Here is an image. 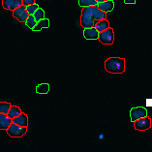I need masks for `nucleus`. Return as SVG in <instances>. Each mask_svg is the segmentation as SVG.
Instances as JSON below:
<instances>
[{
  "label": "nucleus",
  "instance_id": "1",
  "mask_svg": "<svg viewBox=\"0 0 152 152\" xmlns=\"http://www.w3.org/2000/svg\"><path fill=\"white\" fill-rule=\"evenodd\" d=\"M107 18V13L100 10L97 5L83 7L80 16V25L83 28L92 27L99 20H105Z\"/></svg>",
  "mask_w": 152,
  "mask_h": 152
},
{
  "label": "nucleus",
  "instance_id": "2",
  "mask_svg": "<svg viewBox=\"0 0 152 152\" xmlns=\"http://www.w3.org/2000/svg\"><path fill=\"white\" fill-rule=\"evenodd\" d=\"M105 69L112 74H122L125 71V59L120 57H110L105 61Z\"/></svg>",
  "mask_w": 152,
  "mask_h": 152
},
{
  "label": "nucleus",
  "instance_id": "3",
  "mask_svg": "<svg viewBox=\"0 0 152 152\" xmlns=\"http://www.w3.org/2000/svg\"><path fill=\"white\" fill-rule=\"evenodd\" d=\"M27 132V127H23V126L17 125L15 123H11L10 126L7 129V133L12 138H21L23 137Z\"/></svg>",
  "mask_w": 152,
  "mask_h": 152
},
{
  "label": "nucleus",
  "instance_id": "4",
  "mask_svg": "<svg viewBox=\"0 0 152 152\" xmlns=\"http://www.w3.org/2000/svg\"><path fill=\"white\" fill-rule=\"evenodd\" d=\"M98 40L103 45H113L114 41V32L113 28H107L106 30L99 32Z\"/></svg>",
  "mask_w": 152,
  "mask_h": 152
},
{
  "label": "nucleus",
  "instance_id": "5",
  "mask_svg": "<svg viewBox=\"0 0 152 152\" xmlns=\"http://www.w3.org/2000/svg\"><path fill=\"white\" fill-rule=\"evenodd\" d=\"M148 116L147 110L145 107H133L130 110V118H131V121L134 122L136 120L140 119V118Z\"/></svg>",
  "mask_w": 152,
  "mask_h": 152
},
{
  "label": "nucleus",
  "instance_id": "6",
  "mask_svg": "<svg viewBox=\"0 0 152 152\" xmlns=\"http://www.w3.org/2000/svg\"><path fill=\"white\" fill-rule=\"evenodd\" d=\"M134 127L136 130H139V131H145V130L150 129L151 119L148 116L140 118V119L134 121Z\"/></svg>",
  "mask_w": 152,
  "mask_h": 152
},
{
  "label": "nucleus",
  "instance_id": "7",
  "mask_svg": "<svg viewBox=\"0 0 152 152\" xmlns=\"http://www.w3.org/2000/svg\"><path fill=\"white\" fill-rule=\"evenodd\" d=\"M13 17L16 18L20 23H25V20H26V18L28 17V13L26 11V8H25V6L20 5V6H18V8L15 9L13 11Z\"/></svg>",
  "mask_w": 152,
  "mask_h": 152
},
{
  "label": "nucleus",
  "instance_id": "8",
  "mask_svg": "<svg viewBox=\"0 0 152 152\" xmlns=\"http://www.w3.org/2000/svg\"><path fill=\"white\" fill-rule=\"evenodd\" d=\"M20 5H23V0H2L3 8L9 11H14Z\"/></svg>",
  "mask_w": 152,
  "mask_h": 152
},
{
  "label": "nucleus",
  "instance_id": "9",
  "mask_svg": "<svg viewBox=\"0 0 152 152\" xmlns=\"http://www.w3.org/2000/svg\"><path fill=\"white\" fill-rule=\"evenodd\" d=\"M83 36H84V38L86 40H98L99 31L94 26L84 28Z\"/></svg>",
  "mask_w": 152,
  "mask_h": 152
},
{
  "label": "nucleus",
  "instance_id": "10",
  "mask_svg": "<svg viewBox=\"0 0 152 152\" xmlns=\"http://www.w3.org/2000/svg\"><path fill=\"white\" fill-rule=\"evenodd\" d=\"M97 7L105 13L112 12L114 8V2L113 0H105V1H103V2H98Z\"/></svg>",
  "mask_w": 152,
  "mask_h": 152
},
{
  "label": "nucleus",
  "instance_id": "11",
  "mask_svg": "<svg viewBox=\"0 0 152 152\" xmlns=\"http://www.w3.org/2000/svg\"><path fill=\"white\" fill-rule=\"evenodd\" d=\"M12 122L15 124H17V125L23 126V127H27L28 126V117L25 113H21L18 116L13 118Z\"/></svg>",
  "mask_w": 152,
  "mask_h": 152
},
{
  "label": "nucleus",
  "instance_id": "12",
  "mask_svg": "<svg viewBox=\"0 0 152 152\" xmlns=\"http://www.w3.org/2000/svg\"><path fill=\"white\" fill-rule=\"evenodd\" d=\"M11 123L12 119L7 114L0 113V130H7Z\"/></svg>",
  "mask_w": 152,
  "mask_h": 152
},
{
  "label": "nucleus",
  "instance_id": "13",
  "mask_svg": "<svg viewBox=\"0 0 152 152\" xmlns=\"http://www.w3.org/2000/svg\"><path fill=\"white\" fill-rule=\"evenodd\" d=\"M50 27V20L48 18H42L39 21H37V23L34 27L32 28L33 31H41L44 28H49Z\"/></svg>",
  "mask_w": 152,
  "mask_h": 152
},
{
  "label": "nucleus",
  "instance_id": "14",
  "mask_svg": "<svg viewBox=\"0 0 152 152\" xmlns=\"http://www.w3.org/2000/svg\"><path fill=\"white\" fill-rule=\"evenodd\" d=\"M20 113H21V110H20V107H17V106H12V105H11L10 109H9V112L7 113V115H8L11 118V119H13V118L20 115Z\"/></svg>",
  "mask_w": 152,
  "mask_h": 152
},
{
  "label": "nucleus",
  "instance_id": "15",
  "mask_svg": "<svg viewBox=\"0 0 152 152\" xmlns=\"http://www.w3.org/2000/svg\"><path fill=\"white\" fill-rule=\"evenodd\" d=\"M94 27H95L96 29H97V30H98L99 32H102V31H104V30H106L107 28H109V27H110V23L105 18V20H99L98 23L94 25Z\"/></svg>",
  "mask_w": 152,
  "mask_h": 152
},
{
  "label": "nucleus",
  "instance_id": "16",
  "mask_svg": "<svg viewBox=\"0 0 152 152\" xmlns=\"http://www.w3.org/2000/svg\"><path fill=\"white\" fill-rule=\"evenodd\" d=\"M50 91V84L41 83L36 86V92L38 94H48Z\"/></svg>",
  "mask_w": 152,
  "mask_h": 152
},
{
  "label": "nucleus",
  "instance_id": "17",
  "mask_svg": "<svg viewBox=\"0 0 152 152\" xmlns=\"http://www.w3.org/2000/svg\"><path fill=\"white\" fill-rule=\"evenodd\" d=\"M96 0H79V5L80 7H89V6H95L97 5Z\"/></svg>",
  "mask_w": 152,
  "mask_h": 152
},
{
  "label": "nucleus",
  "instance_id": "18",
  "mask_svg": "<svg viewBox=\"0 0 152 152\" xmlns=\"http://www.w3.org/2000/svg\"><path fill=\"white\" fill-rule=\"evenodd\" d=\"M25 23H26L27 27H29V28L32 29L33 27H34L35 25H36V23H37V21L35 20L34 16H33V15H28L26 20H25Z\"/></svg>",
  "mask_w": 152,
  "mask_h": 152
},
{
  "label": "nucleus",
  "instance_id": "19",
  "mask_svg": "<svg viewBox=\"0 0 152 152\" xmlns=\"http://www.w3.org/2000/svg\"><path fill=\"white\" fill-rule=\"evenodd\" d=\"M33 16H34L36 21H39L40 20H42V18H45V12H44L43 9L38 8L34 12V14H33Z\"/></svg>",
  "mask_w": 152,
  "mask_h": 152
},
{
  "label": "nucleus",
  "instance_id": "20",
  "mask_svg": "<svg viewBox=\"0 0 152 152\" xmlns=\"http://www.w3.org/2000/svg\"><path fill=\"white\" fill-rule=\"evenodd\" d=\"M10 107H11V104H10V103H7V102H0V113L7 114V113L9 112Z\"/></svg>",
  "mask_w": 152,
  "mask_h": 152
},
{
  "label": "nucleus",
  "instance_id": "21",
  "mask_svg": "<svg viewBox=\"0 0 152 152\" xmlns=\"http://www.w3.org/2000/svg\"><path fill=\"white\" fill-rule=\"evenodd\" d=\"M25 8H26V11H27L28 15H33L35 11L39 8V6H38V4H35V3H33V4L25 6Z\"/></svg>",
  "mask_w": 152,
  "mask_h": 152
},
{
  "label": "nucleus",
  "instance_id": "22",
  "mask_svg": "<svg viewBox=\"0 0 152 152\" xmlns=\"http://www.w3.org/2000/svg\"><path fill=\"white\" fill-rule=\"evenodd\" d=\"M33 3H35V0H23V5L24 6L33 4Z\"/></svg>",
  "mask_w": 152,
  "mask_h": 152
},
{
  "label": "nucleus",
  "instance_id": "23",
  "mask_svg": "<svg viewBox=\"0 0 152 152\" xmlns=\"http://www.w3.org/2000/svg\"><path fill=\"white\" fill-rule=\"evenodd\" d=\"M125 4H135L136 0H124Z\"/></svg>",
  "mask_w": 152,
  "mask_h": 152
},
{
  "label": "nucleus",
  "instance_id": "24",
  "mask_svg": "<svg viewBox=\"0 0 152 152\" xmlns=\"http://www.w3.org/2000/svg\"><path fill=\"white\" fill-rule=\"evenodd\" d=\"M97 2H103V1H105V0H96Z\"/></svg>",
  "mask_w": 152,
  "mask_h": 152
}]
</instances>
